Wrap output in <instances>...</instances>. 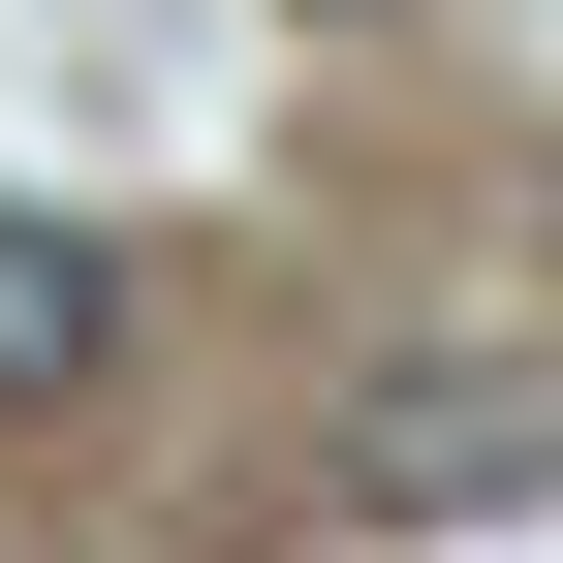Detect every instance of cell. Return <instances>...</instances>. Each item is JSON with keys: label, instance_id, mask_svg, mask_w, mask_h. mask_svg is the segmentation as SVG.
Masks as SVG:
<instances>
[{"label": "cell", "instance_id": "6da1fadb", "mask_svg": "<svg viewBox=\"0 0 563 563\" xmlns=\"http://www.w3.org/2000/svg\"><path fill=\"white\" fill-rule=\"evenodd\" d=\"M63 407H125V220L0 188V439H63Z\"/></svg>", "mask_w": 563, "mask_h": 563}, {"label": "cell", "instance_id": "7a4b0ae2", "mask_svg": "<svg viewBox=\"0 0 563 563\" xmlns=\"http://www.w3.org/2000/svg\"><path fill=\"white\" fill-rule=\"evenodd\" d=\"M282 32H344V0H282Z\"/></svg>", "mask_w": 563, "mask_h": 563}]
</instances>
